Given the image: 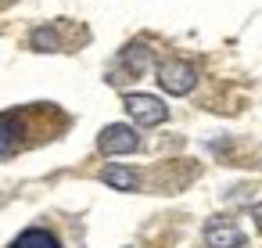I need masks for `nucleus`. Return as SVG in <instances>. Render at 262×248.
Instances as JSON below:
<instances>
[{"label": "nucleus", "instance_id": "f257e3e1", "mask_svg": "<svg viewBox=\"0 0 262 248\" xmlns=\"http://www.w3.org/2000/svg\"><path fill=\"white\" fill-rule=\"evenodd\" d=\"M158 83H162V90H165V94L183 97V94H190V90H194L198 72H194V65H190V61H165V65H158Z\"/></svg>", "mask_w": 262, "mask_h": 248}, {"label": "nucleus", "instance_id": "f03ea898", "mask_svg": "<svg viewBox=\"0 0 262 248\" xmlns=\"http://www.w3.org/2000/svg\"><path fill=\"white\" fill-rule=\"evenodd\" d=\"M126 112H129V119H133L137 126H158V122H165V115H169V108H165L158 97H151V94H129V97H126Z\"/></svg>", "mask_w": 262, "mask_h": 248}, {"label": "nucleus", "instance_id": "7ed1b4c3", "mask_svg": "<svg viewBox=\"0 0 262 248\" xmlns=\"http://www.w3.org/2000/svg\"><path fill=\"white\" fill-rule=\"evenodd\" d=\"M97 148H101L104 155H129V151H137V148H140V137H137L129 126L115 122V126H104V130H101Z\"/></svg>", "mask_w": 262, "mask_h": 248}, {"label": "nucleus", "instance_id": "20e7f679", "mask_svg": "<svg viewBox=\"0 0 262 248\" xmlns=\"http://www.w3.org/2000/svg\"><path fill=\"white\" fill-rule=\"evenodd\" d=\"M26 112H4L0 115V158H8V155H15L26 140H22V133H26Z\"/></svg>", "mask_w": 262, "mask_h": 248}, {"label": "nucleus", "instance_id": "39448f33", "mask_svg": "<svg viewBox=\"0 0 262 248\" xmlns=\"http://www.w3.org/2000/svg\"><path fill=\"white\" fill-rule=\"evenodd\" d=\"M205 244L208 248H244V234L226 223V219H208L205 226Z\"/></svg>", "mask_w": 262, "mask_h": 248}, {"label": "nucleus", "instance_id": "423d86ee", "mask_svg": "<svg viewBox=\"0 0 262 248\" xmlns=\"http://www.w3.org/2000/svg\"><path fill=\"white\" fill-rule=\"evenodd\" d=\"M11 248H61V241L51 230H43V226H29V230H22L11 241Z\"/></svg>", "mask_w": 262, "mask_h": 248}, {"label": "nucleus", "instance_id": "0eeeda50", "mask_svg": "<svg viewBox=\"0 0 262 248\" xmlns=\"http://www.w3.org/2000/svg\"><path fill=\"white\" fill-rule=\"evenodd\" d=\"M101 180H104L108 187H115V191H137V173L126 169V166H108V169L101 173Z\"/></svg>", "mask_w": 262, "mask_h": 248}, {"label": "nucleus", "instance_id": "6e6552de", "mask_svg": "<svg viewBox=\"0 0 262 248\" xmlns=\"http://www.w3.org/2000/svg\"><path fill=\"white\" fill-rule=\"evenodd\" d=\"M33 47L36 51H61V40H58V33L51 26H43V29L33 33Z\"/></svg>", "mask_w": 262, "mask_h": 248}, {"label": "nucleus", "instance_id": "1a4fd4ad", "mask_svg": "<svg viewBox=\"0 0 262 248\" xmlns=\"http://www.w3.org/2000/svg\"><path fill=\"white\" fill-rule=\"evenodd\" d=\"M251 216H255V223H258V230H262V201H258V205L251 209Z\"/></svg>", "mask_w": 262, "mask_h": 248}]
</instances>
